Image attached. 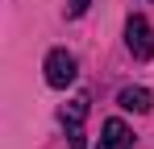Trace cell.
I'll return each mask as SVG.
<instances>
[{"instance_id": "5", "label": "cell", "mask_w": 154, "mask_h": 149, "mask_svg": "<svg viewBox=\"0 0 154 149\" xmlns=\"http://www.w3.org/2000/svg\"><path fill=\"white\" fill-rule=\"evenodd\" d=\"M83 116H88V95L71 99V108L63 112V124H71V128H79V124H83Z\"/></svg>"}, {"instance_id": "2", "label": "cell", "mask_w": 154, "mask_h": 149, "mask_svg": "<svg viewBox=\"0 0 154 149\" xmlns=\"http://www.w3.org/2000/svg\"><path fill=\"white\" fill-rule=\"evenodd\" d=\"M125 46H129V54H133V58H142V62L154 58V29H150L146 17H137V13H133V17L125 21Z\"/></svg>"}, {"instance_id": "6", "label": "cell", "mask_w": 154, "mask_h": 149, "mask_svg": "<svg viewBox=\"0 0 154 149\" xmlns=\"http://www.w3.org/2000/svg\"><path fill=\"white\" fill-rule=\"evenodd\" d=\"M92 0H67V17H83Z\"/></svg>"}, {"instance_id": "4", "label": "cell", "mask_w": 154, "mask_h": 149, "mask_svg": "<svg viewBox=\"0 0 154 149\" xmlns=\"http://www.w3.org/2000/svg\"><path fill=\"white\" fill-rule=\"evenodd\" d=\"M117 104H121L125 112H137V116H146V112L154 108V95L146 91V87H125V91L117 95Z\"/></svg>"}, {"instance_id": "1", "label": "cell", "mask_w": 154, "mask_h": 149, "mask_svg": "<svg viewBox=\"0 0 154 149\" xmlns=\"http://www.w3.org/2000/svg\"><path fill=\"white\" fill-rule=\"evenodd\" d=\"M42 71H46V83H50L54 91H63V87H71L75 83V54L71 50H50L46 54V62H42Z\"/></svg>"}, {"instance_id": "3", "label": "cell", "mask_w": 154, "mask_h": 149, "mask_svg": "<svg viewBox=\"0 0 154 149\" xmlns=\"http://www.w3.org/2000/svg\"><path fill=\"white\" fill-rule=\"evenodd\" d=\"M96 149H133V133H129V124L125 120H104V128H100V145Z\"/></svg>"}]
</instances>
